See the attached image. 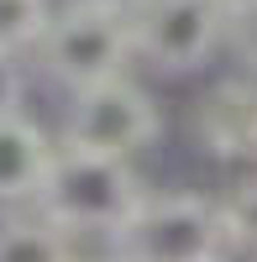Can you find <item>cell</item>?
Here are the masks:
<instances>
[{"label":"cell","instance_id":"obj_14","mask_svg":"<svg viewBox=\"0 0 257 262\" xmlns=\"http://www.w3.org/2000/svg\"><path fill=\"white\" fill-rule=\"evenodd\" d=\"M226 6H231V11H242V6H252V0H226Z\"/></svg>","mask_w":257,"mask_h":262},{"label":"cell","instance_id":"obj_15","mask_svg":"<svg viewBox=\"0 0 257 262\" xmlns=\"http://www.w3.org/2000/svg\"><path fill=\"white\" fill-rule=\"evenodd\" d=\"M100 262H126V257H100Z\"/></svg>","mask_w":257,"mask_h":262},{"label":"cell","instance_id":"obj_5","mask_svg":"<svg viewBox=\"0 0 257 262\" xmlns=\"http://www.w3.org/2000/svg\"><path fill=\"white\" fill-rule=\"evenodd\" d=\"M231 32V6L226 0H147L132 16V37L137 53L163 74H184L200 69L210 48Z\"/></svg>","mask_w":257,"mask_h":262},{"label":"cell","instance_id":"obj_8","mask_svg":"<svg viewBox=\"0 0 257 262\" xmlns=\"http://www.w3.org/2000/svg\"><path fill=\"white\" fill-rule=\"evenodd\" d=\"M0 262H74V252L53 221H6L0 226Z\"/></svg>","mask_w":257,"mask_h":262},{"label":"cell","instance_id":"obj_9","mask_svg":"<svg viewBox=\"0 0 257 262\" xmlns=\"http://www.w3.org/2000/svg\"><path fill=\"white\" fill-rule=\"evenodd\" d=\"M48 27H53L48 0H0V53L32 48L48 37Z\"/></svg>","mask_w":257,"mask_h":262},{"label":"cell","instance_id":"obj_11","mask_svg":"<svg viewBox=\"0 0 257 262\" xmlns=\"http://www.w3.org/2000/svg\"><path fill=\"white\" fill-rule=\"evenodd\" d=\"M231 53H237L247 69H257V0L252 6H242V11H231Z\"/></svg>","mask_w":257,"mask_h":262},{"label":"cell","instance_id":"obj_2","mask_svg":"<svg viewBox=\"0 0 257 262\" xmlns=\"http://www.w3.org/2000/svg\"><path fill=\"white\" fill-rule=\"evenodd\" d=\"M37 53H42V69H48L58 84H69L74 95L100 90V84L121 79L126 58L137 53L132 16L69 0V11L53 16V27H48V37L37 42Z\"/></svg>","mask_w":257,"mask_h":262},{"label":"cell","instance_id":"obj_1","mask_svg":"<svg viewBox=\"0 0 257 262\" xmlns=\"http://www.w3.org/2000/svg\"><path fill=\"white\" fill-rule=\"evenodd\" d=\"M37 205H42V221H53L58 231L121 236L132 226V215L147 205V189L121 158H95V152L63 147L42 179Z\"/></svg>","mask_w":257,"mask_h":262},{"label":"cell","instance_id":"obj_12","mask_svg":"<svg viewBox=\"0 0 257 262\" xmlns=\"http://www.w3.org/2000/svg\"><path fill=\"white\" fill-rule=\"evenodd\" d=\"M21 95H27V79H21L16 53H0V121L21 116Z\"/></svg>","mask_w":257,"mask_h":262},{"label":"cell","instance_id":"obj_3","mask_svg":"<svg viewBox=\"0 0 257 262\" xmlns=\"http://www.w3.org/2000/svg\"><path fill=\"white\" fill-rule=\"evenodd\" d=\"M116 242L126 262H216L226 215L205 194H147Z\"/></svg>","mask_w":257,"mask_h":262},{"label":"cell","instance_id":"obj_13","mask_svg":"<svg viewBox=\"0 0 257 262\" xmlns=\"http://www.w3.org/2000/svg\"><path fill=\"white\" fill-rule=\"evenodd\" d=\"M84 6H105V11H121V16H137L147 0H84Z\"/></svg>","mask_w":257,"mask_h":262},{"label":"cell","instance_id":"obj_4","mask_svg":"<svg viewBox=\"0 0 257 262\" xmlns=\"http://www.w3.org/2000/svg\"><path fill=\"white\" fill-rule=\"evenodd\" d=\"M158 126H163V116H158L153 95L126 84V79H111L100 90L74 95L69 116H63V147L126 163L137 147H147L158 137Z\"/></svg>","mask_w":257,"mask_h":262},{"label":"cell","instance_id":"obj_10","mask_svg":"<svg viewBox=\"0 0 257 262\" xmlns=\"http://www.w3.org/2000/svg\"><path fill=\"white\" fill-rule=\"evenodd\" d=\"M221 215H226V242L257 252V179L231 194V200L221 205Z\"/></svg>","mask_w":257,"mask_h":262},{"label":"cell","instance_id":"obj_7","mask_svg":"<svg viewBox=\"0 0 257 262\" xmlns=\"http://www.w3.org/2000/svg\"><path fill=\"white\" fill-rule=\"evenodd\" d=\"M58 152L48 147L42 126L27 116L0 121V200H37Z\"/></svg>","mask_w":257,"mask_h":262},{"label":"cell","instance_id":"obj_6","mask_svg":"<svg viewBox=\"0 0 257 262\" xmlns=\"http://www.w3.org/2000/svg\"><path fill=\"white\" fill-rule=\"evenodd\" d=\"M195 137L216 158H252L257 152V84L247 79L216 84L195 111Z\"/></svg>","mask_w":257,"mask_h":262}]
</instances>
